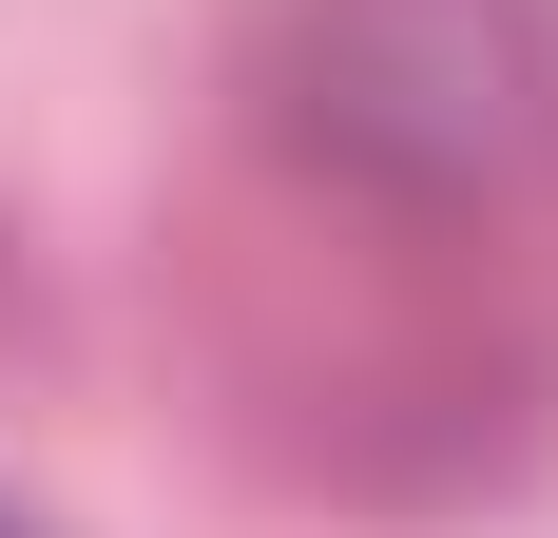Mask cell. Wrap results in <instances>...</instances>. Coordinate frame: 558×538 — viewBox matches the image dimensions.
Returning a JSON list of instances; mask_svg holds the SVG:
<instances>
[{
    "instance_id": "6da1fadb",
    "label": "cell",
    "mask_w": 558,
    "mask_h": 538,
    "mask_svg": "<svg viewBox=\"0 0 558 538\" xmlns=\"http://www.w3.org/2000/svg\"><path fill=\"white\" fill-rule=\"evenodd\" d=\"M308 135L444 193L558 155V0H308Z\"/></svg>"
}]
</instances>
